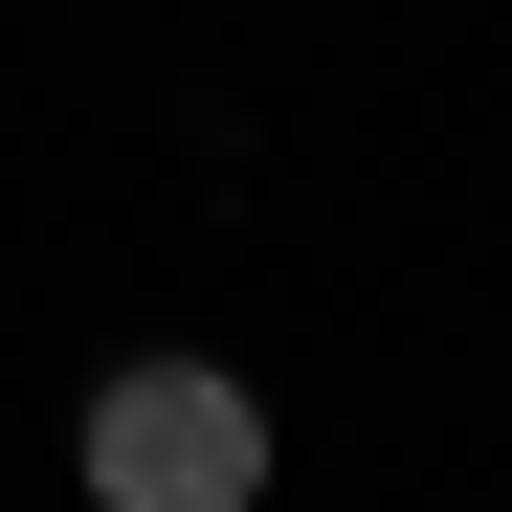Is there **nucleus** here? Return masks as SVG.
Returning <instances> with one entry per match:
<instances>
[{
  "mask_svg": "<svg viewBox=\"0 0 512 512\" xmlns=\"http://www.w3.org/2000/svg\"><path fill=\"white\" fill-rule=\"evenodd\" d=\"M268 490V401L201 379V357H134L90 401V512H245Z\"/></svg>",
  "mask_w": 512,
  "mask_h": 512,
  "instance_id": "obj_1",
  "label": "nucleus"
}]
</instances>
